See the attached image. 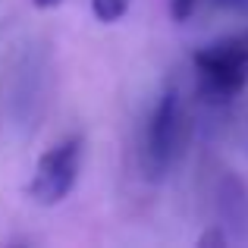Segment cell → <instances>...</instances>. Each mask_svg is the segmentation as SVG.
I'll list each match as a JSON object with an SVG mask.
<instances>
[{
	"label": "cell",
	"mask_w": 248,
	"mask_h": 248,
	"mask_svg": "<svg viewBox=\"0 0 248 248\" xmlns=\"http://www.w3.org/2000/svg\"><path fill=\"white\" fill-rule=\"evenodd\" d=\"M188 141V110L176 88H167L151 107L141 132V170L148 179H167Z\"/></svg>",
	"instance_id": "obj_1"
},
{
	"label": "cell",
	"mask_w": 248,
	"mask_h": 248,
	"mask_svg": "<svg viewBox=\"0 0 248 248\" xmlns=\"http://www.w3.org/2000/svg\"><path fill=\"white\" fill-rule=\"evenodd\" d=\"M192 69L201 101L214 107L236 101L248 85V29L201 47L192 57Z\"/></svg>",
	"instance_id": "obj_2"
},
{
	"label": "cell",
	"mask_w": 248,
	"mask_h": 248,
	"mask_svg": "<svg viewBox=\"0 0 248 248\" xmlns=\"http://www.w3.org/2000/svg\"><path fill=\"white\" fill-rule=\"evenodd\" d=\"M82 167V139L69 135V139L57 141L54 148L38 157L35 176L29 182V198L41 207H54L63 198H69V192L76 188Z\"/></svg>",
	"instance_id": "obj_3"
},
{
	"label": "cell",
	"mask_w": 248,
	"mask_h": 248,
	"mask_svg": "<svg viewBox=\"0 0 248 248\" xmlns=\"http://www.w3.org/2000/svg\"><path fill=\"white\" fill-rule=\"evenodd\" d=\"M217 217L230 242H248V186L226 173L217 186Z\"/></svg>",
	"instance_id": "obj_4"
},
{
	"label": "cell",
	"mask_w": 248,
	"mask_h": 248,
	"mask_svg": "<svg viewBox=\"0 0 248 248\" xmlns=\"http://www.w3.org/2000/svg\"><path fill=\"white\" fill-rule=\"evenodd\" d=\"M204 3H214V6H220V10H242V6H248V0H170V16H173L176 22H186V19L195 16Z\"/></svg>",
	"instance_id": "obj_5"
},
{
	"label": "cell",
	"mask_w": 248,
	"mask_h": 248,
	"mask_svg": "<svg viewBox=\"0 0 248 248\" xmlns=\"http://www.w3.org/2000/svg\"><path fill=\"white\" fill-rule=\"evenodd\" d=\"M129 10V0H91V13L97 22H120Z\"/></svg>",
	"instance_id": "obj_6"
},
{
	"label": "cell",
	"mask_w": 248,
	"mask_h": 248,
	"mask_svg": "<svg viewBox=\"0 0 248 248\" xmlns=\"http://www.w3.org/2000/svg\"><path fill=\"white\" fill-rule=\"evenodd\" d=\"M31 3H35L38 10H54V6H60L63 0H31Z\"/></svg>",
	"instance_id": "obj_7"
}]
</instances>
